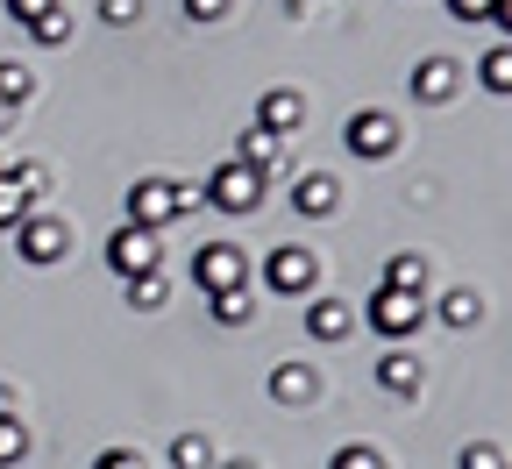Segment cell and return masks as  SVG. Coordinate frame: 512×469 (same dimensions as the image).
Returning <instances> with one entry per match:
<instances>
[{
  "mask_svg": "<svg viewBox=\"0 0 512 469\" xmlns=\"http://www.w3.org/2000/svg\"><path fill=\"white\" fill-rule=\"evenodd\" d=\"M342 143H349V157H392L399 150V121L384 107H363V114L342 121Z\"/></svg>",
  "mask_w": 512,
  "mask_h": 469,
  "instance_id": "7",
  "label": "cell"
},
{
  "mask_svg": "<svg viewBox=\"0 0 512 469\" xmlns=\"http://www.w3.org/2000/svg\"><path fill=\"white\" fill-rule=\"evenodd\" d=\"M456 469H505V455L491 448V441H477V448H463V462Z\"/></svg>",
  "mask_w": 512,
  "mask_h": 469,
  "instance_id": "30",
  "label": "cell"
},
{
  "mask_svg": "<svg viewBox=\"0 0 512 469\" xmlns=\"http://www.w3.org/2000/svg\"><path fill=\"white\" fill-rule=\"evenodd\" d=\"M100 22H114V29L143 22V0H100Z\"/></svg>",
  "mask_w": 512,
  "mask_h": 469,
  "instance_id": "28",
  "label": "cell"
},
{
  "mask_svg": "<svg viewBox=\"0 0 512 469\" xmlns=\"http://www.w3.org/2000/svg\"><path fill=\"white\" fill-rule=\"evenodd\" d=\"M256 128H271L278 143H285V136H299V128H306V100H299L292 86L264 93V107H256Z\"/></svg>",
  "mask_w": 512,
  "mask_h": 469,
  "instance_id": "10",
  "label": "cell"
},
{
  "mask_svg": "<svg viewBox=\"0 0 512 469\" xmlns=\"http://www.w3.org/2000/svg\"><path fill=\"white\" fill-rule=\"evenodd\" d=\"M328 469H384V455H377V448H363V441H349V448H335V455H328Z\"/></svg>",
  "mask_w": 512,
  "mask_h": 469,
  "instance_id": "27",
  "label": "cell"
},
{
  "mask_svg": "<svg viewBox=\"0 0 512 469\" xmlns=\"http://www.w3.org/2000/svg\"><path fill=\"white\" fill-rule=\"evenodd\" d=\"M29 93H36V72L15 64V57H0V107H22Z\"/></svg>",
  "mask_w": 512,
  "mask_h": 469,
  "instance_id": "18",
  "label": "cell"
},
{
  "mask_svg": "<svg viewBox=\"0 0 512 469\" xmlns=\"http://www.w3.org/2000/svg\"><path fill=\"white\" fill-rule=\"evenodd\" d=\"M363 320L384 334V342H406V334L427 320V299H420V292H392V285H377V299L363 306Z\"/></svg>",
  "mask_w": 512,
  "mask_h": 469,
  "instance_id": "3",
  "label": "cell"
},
{
  "mask_svg": "<svg viewBox=\"0 0 512 469\" xmlns=\"http://www.w3.org/2000/svg\"><path fill=\"white\" fill-rule=\"evenodd\" d=\"M456 86H463V64L456 57H420L413 64V100L441 107V100H456Z\"/></svg>",
  "mask_w": 512,
  "mask_h": 469,
  "instance_id": "9",
  "label": "cell"
},
{
  "mask_svg": "<svg viewBox=\"0 0 512 469\" xmlns=\"http://www.w3.org/2000/svg\"><path fill=\"white\" fill-rule=\"evenodd\" d=\"M214 469H256V462H214Z\"/></svg>",
  "mask_w": 512,
  "mask_h": 469,
  "instance_id": "34",
  "label": "cell"
},
{
  "mask_svg": "<svg viewBox=\"0 0 512 469\" xmlns=\"http://www.w3.org/2000/svg\"><path fill=\"white\" fill-rule=\"evenodd\" d=\"M292 207H299V214H313V221H320V214H335V207H342V185H335V178H328V171H306V178H299V185H292Z\"/></svg>",
  "mask_w": 512,
  "mask_h": 469,
  "instance_id": "12",
  "label": "cell"
},
{
  "mask_svg": "<svg viewBox=\"0 0 512 469\" xmlns=\"http://www.w3.org/2000/svg\"><path fill=\"white\" fill-rule=\"evenodd\" d=\"M448 15H456V22H512V8H505V0H448Z\"/></svg>",
  "mask_w": 512,
  "mask_h": 469,
  "instance_id": "21",
  "label": "cell"
},
{
  "mask_svg": "<svg viewBox=\"0 0 512 469\" xmlns=\"http://www.w3.org/2000/svg\"><path fill=\"white\" fill-rule=\"evenodd\" d=\"M200 199H207V207H221V214H249L256 199H264V171H249V164H235V157H228V164L207 178V192H200Z\"/></svg>",
  "mask_w": 512,
  "mask_h": 469,
  "instance_id": "5",
  "label": "cell"
},
{
  "mask_svg": "<svg viewBox=\"0 0 512 469\" xmlns=\"http://www.w3.org/2000/svg\"><path fill=\"white\" fill-rule=\"evenodd\" d=\"M171 469H214L207 434H178V441H171Z\"/></svg>",
  "mask_w": 512,
  "mask_h": 469,
  "instance_id": "20",
  "label": "cell"
},
{
  "mask_svg": "<svg viewBox=\"0 0 512 469\" xmlns=\"http://www.w3.org/2000/svg\"><path fill=\"white\" fill-rule=\"evenodd\" d=\"M36 214V192L15 178V171H0V228H15V221H29Z\"/></svg>",
  "mask_w": 512,
  "mask_h": 469,
  "instance_id": "16",
  "label": "cell"
},
{
  "mask_svg": "<svg viewBox=\"0 0 512 469\" xmlns=\"http://www.w3.org/2000/svg\"><path fill=\"white\" fill-rule=\"evenodd\" d=\"M278 136H271V128H242V143H235V164H249V171H271L278 164Z\"/></svg>",
  "mask_w": 512,
  "mask_h": 469,
  "instance_id": "15",
  "label": "cell"
},
{
  "mask_svg": "<svg viewBox=\"0 0 512 469\" xmlns=\"http://www.w3.org/2000/svg\"><path fill=\"white\" fill-rule=\"evenodd\" d=\"M0 420H15V391L8 384H0Z\"/></svg>",
  "mask_w": 512,
  "mask_h": 469,
  "instance_id": "33",
  "label": "cell"
},
{
  "mask_svg": "<svg viewBox=\"0 0 512 469\" xmlns=\"http://www.w3.org/2000/svg\"><path fill=\"white\" fill-rule=\"evenodd\" d=\"M29 455V427L22 420H0V469H15Z\"/></svg>",
  "mask_w": 512,
  "mask_h": 469,
  "instance_id": "25",
  "label": "cell"
},
{
  "mask_svg": "<svg viewBox=\"0 0 512 469\" xmlns=\"http://www.w3.org/2000/svg\"><path fill=\"white\" fill-rule=\"evenodd\" d=\"M29 36H36V43H50V50H57V43H64V36H72V15H64V8H50V15H36V22H29Z\"/></svg>",
  "mask_w": 512,
  "mask_h": 469,
  "instance_id": "26",
  "label": "cell"
},
{
  "mask_svg": "<svg viewBox=\"0 0 512 469\" xmlns=\"http://www.w3.org/2000/svg\"><path fill=\"white\" fill-rule=\"evenodd\" d=\"M264 278H271V292H285V299H299V292H313L320 285V256L313 249H271V263H264Z\"/></svg>",
  "mask_w": 512,
  "mask_h": 469,
  "instance_id": "8",
  "label": "cell"
},
{
  "mask_svg": "<svg viewBox=\"0 0 512 469\" xmlns=\"http://www.w3.org/2000/svg\"><path fill=\"white\" fill-rule=\"evenodd\" d=\"M93 469H143V455L136 448H107V455H93Z\"/></svg>",
  "mask_w": 512,
  "mask_h": 469,
  "instance_id": "31",
  "label": "cell"
},
{
  "mask_svg": "<svg viewBox=\"0 0 512 469\" xmlns=\"http://www.w3.org/2000/svg\"><path fill=\"white\" fill-rule=\"evenodd\" d=\"M128 306H136V313H157V306H164V271L128 278Z\"/></svg>",
  "mask_w": 512,
  "mask_h": 469,
  "instance_id": "23",
  "label": "cell"
},
{
  "mask_svg": "<svg viewBox=\"0 0 512 469\" xmlns=\"http://www.w3.org/2000/svg\"><path fill=\"white\" fill-rule=\"evenodd\" d=\"M50 8H57V0H8L15 22H36V15H50Z\"/></svg>",
  "mask_w": 512,
  "mask_h": 469,
  "instance_id": "32",
  "label": "cell"
},
{
  "mask_svg": "<svg viewBox=\"0 0 512 469\" xmlns=\"http://www.w3.org/2000/svg\"><path fill=\"white\" fill-rule=\"evenodd\" d=\"M249 313H256L249 292H214V320H221V327H249Z\"/></svg>",
  "mask_w": 512,
  "mask_h": 469,
  "instance_id": "24",
  "label": "cell"
},
{
  "mask_svg": "<svg viewBox=\"0 0 512 469\" xmlns=\"http://www.w3.org/2000/svg\"><path fill=\"white\" fill-rule=\"evenodd\" d=\"M377 384L392 391V398H420V363H413L406 349H392V356H377Z\"/></svg>",
  "mask_w": 512,
  "mask_h": 469,
  "instance_id": "13",
  "label": "cell"
},
{
  "mask_svg": "<svg viewBox=\"0 0 512 469\" xmlns=\"http://www.w3.org/2000/svg\"><path fill=\"white\" fill-rule=\"evenodd\" d=\"M285 8H292V15H299V8H313V0H285Z\"/></svg>",
  "mask_w": 512,
  "mask_h": 469,
  "instance_id": "35",
  "label": "cell"
},
{
  "mask_svg": "<svg viewBox=\"0 0 512 469\" xmlns=\"http://www.w3.org/2000/svg\"><path fill=\"white\" fill-rule=\"evenodd\" d=\"M178 8H185V22H221L235 0H178Z\"/></svg>",
  "mask_w": 512,
  "mask_h": 469,
  "instance_id": "29",
  "label": "cell"
},
{
  "mask_svg": "<svg viewBox=\"0 0 512 469\" xmlns=\"http://www.w3.org/2000/svg\"><path fill=\"white\" fill-rule=\"evenodd\" d=\"M157 256H164V249H157L150 228H128V221H121V228L107 235V271H114L121 285H128V278H150V271H157Z\"/></svg>",
  "mask_w": 512,
  "mask_h": 469,
  "instance_id": "4",
  "label": "cell"
},
{
  "mask_svg": "<svg viewBox=\"0 0 512 469\" xmlns=\"http://www.w3.org/2000/svg\"><path fill=\"white\" fill-rule=\"evenodd\" d=\"M384 285H392V292H427V256L399 249L392 263H384Z\"/></svg>",
  "mask_w": 512,
  "mask_h": 469,
  "instance_id": "17",
  "label": "cell"
},
{
  "mask_svg": "<svg viewBox=\"0 0 512 469\" xmlns=\"http://www.w3.org/2000/svg\"><path fill=\"white\" fill-rule=\"evenodd\" d=\"M477 320H484V299H477V292H448V299H441V327L463 334V327H477Z\"/></svg>",
  "mask_w": 512,
  "mask_h": 469,
  "instance_id": "19",
  "label": "cell"
},
{
  "mask_svg": "<svg viewBox=\"0 0 512 469\" xmlns=\"http://www.w3.org/2000/svg\"><path fill=\"white\" fill-rule=\"evenodd\" d=\"M192 207H200V192H185L178 178H136L128 185V228H171V221H185Z\"/></svg>",
  "mask_w": 512,
  "mask_h": 469,
  "instance_id": "1",
  "label": "cell"
},
{
  "mask_svg": "<svg viewBox=\"0 0 512 469\" xmlns=\"http://www.w3.org/2000/svg\"><path fill=\"white\" fill-rule=\"evenodd\" d=\"M477 79H484V93H512V50H505V43L477 64Z\"/></svg>",
  "mask_w": 512,
  "mask_h": 469,
  "instance_id": "22",
  "label": "cell"
},
{
  "mask_svg": "<svg viewBox=\"0 0 512 469\" xmlns=\"http://www.w3.org/2000/svg\"><path fill=\"white\" fill-rule=\"evenodd\" d=\"M313 391H320V384H313L306 363H278V370H271V398H278V406H306Z\"/></svg>",
  "mask_w": 512,
  "mask_h": 469,
  "instance_id": "14",
  "label": "cell"
},
{
  "mask_svg": "<svg viewBox=\"0 0 512 469\" xmlns=\"http://www.w3.org/2000/svg\"><path fill=\"white\" fill-rule=\"evenodd\" d=\"M349 327H356V306L349 299H313L306 306V334H313V342H342Z\"/></svg>",
  "mask_w": 512,
  "mask_h": 469,
  "instance_id": "11",
  "label": "cell"
},
{
  "mask_svg": "<svg viewBox=\"0 0 512 469\" xmlns=\"http://www.w3.org/2000/svg\"><path fill=\"white\" fill-rule=\"evenodd\" d=\"M8 114H15V107H0V128H8Z\"/></svg>",
  "mask_w": 512,
  "mask_h": 469,
  "instance_id": "36",
  "label": "cell"
},
{
  "mask_svg": "<svg viewBox=\"0 0 512 469\" xmlns=\"http://www.w3.org/2000/svg\"><path fill=\"white\" fill-rule=\"evenodd\" d=\"M192 278H200V292H249V256L235 242H207L200 256H192Z\"/></svg>",
  "mask_w": 512,
  "mask_h": 469,
  "instance_id": "2",
  "label": "cell"
},
{
  "mask_svg": "<svg viewBox=\"0 0 512 469\" xmlns=\"http://www.w3.org/2000/svg\"><path fill=\"white\" fill-rule=\"evenodd\" d=\"M15 249H22V263L50 271V263H64V249H72V228L50 221V214H29V221H15Z\"/></svg>",
  "mask_w": 512,
  "mask_h": 469,
  "instance_id": "6",
  "label": "cell"
}]
</instances>
